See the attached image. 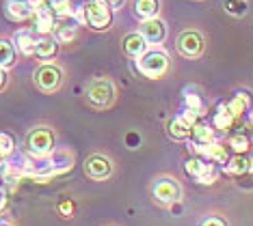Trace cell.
I'll list each match as a JSON object with an SVG mask.
<instances>
[{
	"mask_svg": "<svg viewBox=\"0 0 253 226\" xmlns=\"http://www.w3.org/2000/svg\"><path fill=\"white\" fill-rule=\"evenodd\" d=\"M141 34L147 43H163L165 37H167V26L160 20H156V17H152V20H143Z\"/></svg>",
	"mask_w": 253,
	"mask_h": 226,
	"instance_id": "7c38bea8",
	"label": "cell"
},
{
	"mask_svg": "<svg viewBox=\"0 0 253 226\" xmlns=\"http://www.w3.org/2000/svg\"><path fill=\"white\" fill-rule=\"evenodd\" d=\"M223 7H225L227 13L234 15V17H243L247 13V2L245 0H225Z\"/></svg>",
	"mask_w": 253,
	"mask_h": 226,
	"instance_id": "4316f807",
	"label": "cell"
},
{
	"mask_svg": "<svg viewBox=\"0 0 253 226\" xmlns=\"http://www.w3.org/2000/svg\"><path fill=\"white\" fill-rule=\"evenodd\" d=\"M158 11H160L158 0H136L134 2V13L141 20H152V17L158 15Z\"/></svg>",
	"mask_w": 253,
	"mask_h": 226,
	"instance_id": "d6986e66",
	"label": "cell"
},
{
	"mask_svg": "<svg viewBox=\"0 0 253 226\" xmlns=\"http://www.w3.org/2000/svg\"><path fill=\"white\" fill-rule=\"evenodd\" d=\"M136 69L145 78H160L169 69V56L165 52H145L136 61Z\"/></svg>",
	"mask_w": 253,
	"mask_h": 226,
	"instance_id": "7a4b0ae2",
	"label": "cell"
},
{
	"mask_svg": "<svg viewBox=\"0 0 253 226\" xmlns=\"http://www.w3.org/2000/svg\"><path fill=\"white\" fill-rule=\"evenodd\" d=\"M199 226H227V222L223 218H218V216H210V218H206Z\"/></svg>",
	"mask_w": 253,
	"mask_h": 226,
	"instance_id": "f1b7e54d",
	"label": "cell"
},
{
	"mask_svg": "<svg viewBox=\"0 0 253 226\" xmlns=\"http://www.w3.org/2000/svg\"><path fill=\"white\" fill-rule=\"evenodd\" d=\"M54 32H56V41L70 43L76 37V22H65L61 26H54Z\"/></svg>",
	"mask_w": 253,
	"mask_h": 226,
	"instance_id": "cb8c5ba5",
	"label": "cell"
},
{
	"mask_svg": "<svg viewBox=\"0 0 253 226\" xmlns=\"http://www.w3.org/2000/svg\"><path fill=\"white\" fill-rule=\"evenodd\" d=\"M87 99L95 108H108L115 101V86L108 80H93L87 89Z\"/></svg>",
	"mask_w": 253,
	"mask_h": 226,
	"instance_id": "8992f818",
	"label": "cell"
},
{
	"mask_svg": "<svg viewBox=\"0 0 253 226\" xmlns=\"http://www.w3.org/2000/svg\"><path fill=\"white\" fill-rule=\"evenodd\" d=\"M2 226H7V224H2Z\"/></svg>",
	"mask_w": 253,
	"mask_h": 226,
	"instance_id": "8d00e7d4",
	"label": "cell"
},
{
	"mask_svg": "<svg viewBox=\"0 0 253 226\" xmlns=\"http://www.w3.org/2000/svg\"><path fill=\"white\" fill-rule=\"evenodd\" d=\"M61 211L70 213V211H72V205H70V202H65V205H61Z\"/></svg>",
	"mask_w": 253,
	"mask_h": 226,
	"instance_id": "836d02e7",
	"label": "cell"
},
{
	"mask_svg": "<svg viewBox=\"0 0 253 226\" xmlns=\"http://www.w3.org/2000/svg\"><path fill=\"white\" fill-rule=\"evenodd\" d=\"M26 147L35 158H45V155H50L54 149V134L48 127H37V129H33L31 134H28Z\"/></svg>",
	"mask_w": 253,
	"mask_h": 226,
	"instance_id": "5b68a950",
	"label": "cell"
},
{
	"mask_svg": "<svg viewBox=\"0 0 253 226\" xmlns=\"http://www.w3.org/2000/svg\"><path fill=\"white\" fill-rule=\"evenodd\" d=\"M247 136H249V140L253 142V121H251V123H249V134H247Z\"/></svg>",
	"mask_w": 253,
	"mask_h": 226,
	"instance_id": "e575fe53",
	"label": "cell"
},
{
	"mask_svg": "<svg viewBox=\"0 0 253 226\" xmlns=\"http://www.w3.org/2000/svg\"><path fill=\"white\" fill-rule=\"evenodd\" d=\"M50 7H52L56 17H72L74 7L70 4V0H50Z\"/></svg>",
	"mask_w": 253,
	"mask_h": 226,
	"instance_id": "484cf974",
	"label": "cell"
},
{
	"mask_svg": "<svg viewBox=\"0 0 253 226\" xmlns=\"http://www.w3.org/2000/svg\"><path fill=\"white\" fill-rule=\"evenodd\" d=\"M15 63V48L9 41H0V67H11Z\"/></svg>",
	"mask_w": 253,
	"mask_h": 226,
	"instance_id": "d4e9b609",
	"label": "cell"
},
{
	"mask_svg": "<svg viewBox=\"0 0 253 226\" xmlns=\"http://www.w3.org/2000/svg\"><path fill=\"white\" fill-rule=\"evenodd\" d=\"M4 205H7V194L4 190H0V209H4Z\"/></svg>",
	"mask_w": 253,
	"mask_h": 226,
	"instance_id": "1f68e13d",
	"label": "cell"
},
{
	"mask_svg": "<svg viewBox=\"0 0 253 226\" xmlns=\"http://www.w3.org/2000/svg\"><path fill=\"white\" fill-rule=\"evenodd\" d=\"M126 142H128V144H139V136H136V134H128V136H126Z\"/></svg>",
	"mask_w": 253,
	"mask_h": 226,
	"instance_id": "4dcf8cb0",
	"label": "cell"
},
{
	"mask_svg": "<svg viewBox=\"0 0 253 226\" xmlns=\"http://www.w3.org/2000/svg\"><path fill=\"white\" fill-rule=\"evenodd\" d=\"M195 149V153L201 155V158H206V160H210L212 164H216V166H223L225 161L232 158L229 155V151L225 144H221V142H210V144H201V147H193Z\"/></svg>",
	"mask_w": 253,
	"mask_h": 226,
	"instance_id": "9c48e42d",
	"label": "cell"
},
{
	"mask_svg": "<svg viewBox=\"0 0 253 226\" xmlns=\"http://www.w3.org/2000/svg\"><path fill=\"white\" fill-rule=\"evenodd\" d=\"M227 144H229V149H232L234 153H247L249 147H251V140H249V136L247 134H243V131H236V134L229 136Z\"/></svg>",
	"mask_w": 253,
	"mask_h": 226,
	"instance_id": "603a6c76",
	"label": "cell"
},
{
	"mask_svg": "<svg viewBox=\"0 0 253 226\" xmlns=\"http://www.w3.org/2000/svg\"><path fill=\"white\" fill-rule=\"evenodd\" d=\"M56 48H59V43H56V39H50V37H42L37 39L35 43V52L33 54L39 56V59H52V56L56 54Z\"/></svg>",
	"mask_w": 253,
	"mask_h": 226,
	"instance_id": "ffe728a7",
	"label": "cell"
},
{
	"mask_svg": "<svg viewBox=\"0 0 253 226\" xmlns=\"http://www.w3.org/2000/svg\"><path fill=\"white\" fill-rule=\"evenodd\" d=\"M106 2H108V7H111V9H119L126 0H106Z\"/></svg>",
	"mask_w": 253,
	"mask_h": 226,
	"instance_id": "f546056e",
	"label": "cell"
},
{
	"mask_svg": "<svg viewBox=\"0 0 253 226\" xmlns=\"http://www.w3.org/2000/svg\"><path fill=\"white\" fill-rule=\"evenodd\" d=\"M35 31L39 34H48L54 31V24H56V15L52 7H50V2H42L39 7H35Z\"/></svg>",
	"mask_w": 253,
	"mask_h": 226,
	"instance_id": "8fae6325",
	"label": "cell"
},
{
	"mask_svg": "<svg viewBox=\"0 0 253 226\" xmlns=\"http://www.w3.org/2000/svg\"><path fill=\"white\" fill-rule=\"evenodd\" d=\"M169 136L171 138H175V140H184V138H188L191 136V129H193V125L191 123H186V119L182 117H175V119H171L169 121Z\"/></svg>",
	"mask_w": 253,
	"mask_h": 226,
	"instance_id": "e0dca14e",
	"label": "cell"
},
{
	"mask_svg": "<svg viewBox=\"0 0 253 226\" xmlns=\"http://www.w3.org/2000/svg\"><path fill=\"white\" fill-rule=\"evenodd\" d=\"M223 170L232 177H240L245 172H249V158L245 153H236L234 158H229L225 164H223Z\"/></svg>",
	"mask_w": 253,
	"mask_h": 226,
	"instance_id": "9a60e30c",
	"label": "cell"
},
{
	"mask_svg": "<svg viewBox=\"0 0 253 226\" xmlns=\"http://www.w3.org/2000/svg\"><path fill=\"white\" fill-rule=\"evenodd\" d=\"M152 192H154V198H156L158 202L171 207V205H175V202H180L182 185L177 183L173 177H160V179H156V183H154Z\"/></svg>",
	"mask_w": 253,
	"mask_h": 226,
	"instance_id": "277c9868",
	"label": "cell"
},
{
	"mask_svg": "<svg viewBox=\"0 0 253 226\" xmlns=\"http://www.w3.org/2000/svg\"><path fill=\"white\" fill-rule=\"evenodd\" d=\"M249 172H253V155L249 158Z\"/></svg>",
	"mask_w": 253,
	"mask_h": 226,
	"instance_id": "d590c367",
	"label": "cell"
},
{
	"mask_svg": "<svg viewBox=\"0 0 253 226\" xmlns=\"http://www.w3.org/2000/svg\"><path fill=\"white\" fill-rule=\"evenodd\" d=\"M61 82H63V73L54 65H42L35 71V84L45 93L56 91L61 86Z\"/></svg>",
	"mask_w": 253,
	"mask_h": 226,
	"instance_id": "52a82bcc",
	"label": "cell"
},
{
	"mask_svg": "<svg viewBox=\"0 0 253 226\" xmlns=\"http://www.w3.org/2000/svg\"><path fill=\"white\" fill-rule=\"evenodd\" d=\"M184 108H186V110H193V112L201 114V117H204V112H206L204 99H201L199 93H195L193 86H191V89L184 91Z\"/></svg>",
	"mask_w": 253,
	"mask_h": 226,
	"instance_id": "7402d4cb",
	"label": "cell"
},
{
	"mask_svg": "<svg viewBox=\"0 0 253 226\" xmlns=\"http://www.w3.org/2000/svg\"><path fill=\"white\" fill-rule=\"evenodd\" d=\"M15 43H18V50L22 54H33L35 52V32L33 31H18L15 32Z\"/></svg>",
	"mask_w": 253,
	"mask_h": 226,
	"instance_id": "44dd1931",
	"label": "cell"
},
{
	"mask_svg": "<svg viewBox=\"0 0 253 226\" xmlns=\"http://www.w3.org/2000/svg\"><path fill=\"white\" fill-rule=\"evenodd\" d=\"M84 170L91 179L95 181H102V179H108L113 172V164L111 160L104 158V155H91V158L84 161Z\"/></svg>",
	"mask_w": 253,
	"mask_h": 226,
	"instance_id": "30bf717a",
	"label": "cell"
},
{
	"mask_svg": "<svg viewBox=\"0 0 253 226\" xmlns=\"http://www.w3.org/2000/svg\"><path fill=\"white\" fill-rule=\"evenodd\" d=\"M84 15H87V24L97 31H106L113 22V9L108 7L106 0H89L84 7Z\"/></svg>",
	"mask_w": 253,
	"mask_h": 226,
	"instance_id": "3957f363",
	"label": "cell"
},
{
	"mask_svg": "<svg viewBox=\"0 0 253 226\" xmlns=\"http://www.w3.org/2000/svg\"><path fill=\"white\" fill-rule=\"evenodd\" d=\"M184 168H186L188 177H193L197 183H204V185H210L218 181V175H221V168H218L216 164H212L210 160L201 158V155H195V158H191L184 164Z\"/></svg>",
	"mask_w": 253,
	"mask_h": 226,
	"instance_id": "6da1fadb",
	"label": "cell"
},
{
	"mask_svg": "<svg viewBox=\"0 0 253 226\" xmlns=\"http://www.w3.org/2000/svg\"><path fill=\"white\" fill-rule=\"evenodd\" d=\"M4 13H7V17H11V20L22 22L33 15V7L26 0H9V2L4 4Z\"/></svg>",
	"mask_w": 253,
	"mask_h": 226,
	"instance_id": "5bb4252c",
	"label": "cell"
},
{
	"mask_svg": "<svg viewBox=\"0 0 253 226\" xmlns=\"http://www.w3.org/2000/svg\"><path fill=\"white\" fill-rule=\"evenodd\" d=\"M177 52L188 59H197L204 52V37L195 31H186L177 37Z\"/></svg>",
	"mask_w": 253,
	"mask_h": 226,
	"instance_id": "ba28073f",
	"label": "cell"
},
{
	"mask_svg": "<svg viewBox=\"0 0 253 226\" xmlns=\"http://www.w3.org/2000/svg\"><path fill=\"white\" fill-rule=\"evenodd\" d=\"M236 123L238 121L234 119V114L227 110L225 103H221V106L216 108V114H214V125H216V129L218 131H229V129H234Z\"/></svg>",
	"mask_w": 253,
	"mask_h": 226,
	"instance_id": "ac0fdd59",
	"label": "cell"
},
{
	"mask_svg": "<svg viewBox=\"0 0 253 226\" xmlns=\"http://www.w3.org/2000/svg\"><path fill=\"white\" fill-rule=\"evenodd\" d=\"M124 52L130 56V59H139L141 54L147 52V41L143 39L141 32H132L124 37Z\"/></svg>",
	"mask_w": 253,
	"mask_h": 226,
	"instance_id": "4fadbf2b",
	"label": "cell"
},
{
	"mask_svg": "<svg viewBox=\"0 0 253 226\" xmlns=\"http://www.w3.org/2000/svg\"><path fill=\"white\" fill-rule=\"evenodd\" d=\"M13 151H15V140H13V136H9V134H0V158H9V155H13Z\"/></svg>",
	"mask_w": 253,
	"mask_h": 226,
	"instance_id": "83f0119b",
	"label": "cell"
},
{
	"mask_svg": "<svg viewBox=\"0 0 253 226\" xmlns=\"http://www.w3.org/2000/svg\"><path fill=\"white\" fill-rule=\"evenodd\" d=\"M7 84V73L2 71V67H0V89H2V86Z\"/></svg>",
	"mask_w": 253,
	"mask_h": 226,
	"instance_id": "d6a6232c",
	"label": "cell"
},
{
	"mask_svg": "<svg viewBox=\"0 0 253 226\" xmlns=\"http://www.w3.org/2000/svg\"><path fill=\"white\" fill-rule=\"evenodd\" d=\"M193 140V147H201V144H210V142H214L216 140V134H214V129L208 125H193V129H191V136H188Z\"/></svg>",
	"mask_w": 253,
	"mask_h": 226,
	"instance_id": "2e32d148",
	"label": "cell"
}]
</instances>
